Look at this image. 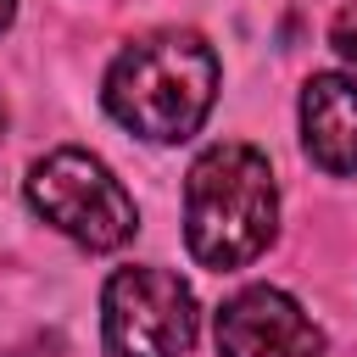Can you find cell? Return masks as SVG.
Segmentation results:
<instances>
[{"label":"cell","mask_w":357,"mask_h":357,"mask_svg":"<svg viewBox=\"0 0 357 357\" xmlns=\"http://www.w3.org/2000/svg\"><path fill=\"white\" fill-rule=\"evenodd\" d=\"M279 223V190L262 151L223 139L195 156L184 178V245L201 268L229 273L268 251Z\"/></svg>","instance_id":"obj_1"},{"label":"cell","mask_w":357,"mask_h":357,"mask_svg":"<svg viewBox=\"0 0 357 357\" xmlns=\"http://www.w3.org/2000/svg\"><path fill=\"white\" fill-rule=\"evenodd\" d=\"M218 100V56L201 33H145L106 73V112L139 139H190Z\"/></svg>","instance_id":"obj_2"},{"label":"cell","mask_w":357,"mask_h":357,"mask_svg":"<svg viewBox=\"0 0 357 357\" xmlns=\"http://www.w3.org/2000/svg\"><path fill=\"white\" fill-rule=\"evenodd\" d=\"M28 206L50 229H61L67 240H78L84 251H117L139 229V212H134L128 190L89 151H50L45 162H33V173H28Z\"/></svg>","instance_id":"obj_3"},{"label":"cell","mask_w":357,"mask_h":357,"mask_svg":"<svg viewBox=\"0 0 357 357\" xmlns=\"http://www.w3.org/2000/svg\"><path fill=\"white\" fill-rule=\"evenodd\" d=\"M112 357H184L195 346V296L167 268H117L100 296Z\"/></svg>","instance_id":"obj_4"},{"label":"cell","mask_w":357,"mask_h":357,"mask_svg":"<svg viewBox=\"0 0 357 357\" xmlns=\"http://www.w3.org/2000/svg\"><path fill=\"white\" fill-rule=\"evenodd\" d=\"M218 357H324V329L273 284H251L218 307Z\"/></svg>","instance_id":"obj_5"},{"label":"cell","mask_w":357,"mask_h":357,"mask_svg":"<svg viewBox=\"0 0 357 357\" xmlns=\"http://www.w3.org/2000/svg\"><path fill=\"white\" fill-rule=\"evenodd\" d=\"M301 145L324 173H357V78H340V73L307 78Z\"/></svg>","instance_id":"obj_6"},{"label":"cell","mask_w":357,"mask_h":357,"mask_svg":"<svg viewBox=\"0 0 357 357\" xmlns=\"http://www.w3.org/2000/svg\"><path fill=\"white\" fill-rule=\"evenodd\" d=\"M329 45H335V50H340V56L357 67V0H351V6H346V11L329 22Z\"/></svg>","instance_id":"obj_7"},{"label":"cell","mask_w":357,"mask_h":357,"mask_svg":"<svg viewBox=\"0 0 357 357\" xmlns=\"http://www.w3.org/2000/svg\"><path fill=\"white\" fill-rule=\"evenodd\" d=\"M11 17H17V0H0V28H6Z\"/></svg>","instance_id":"obj_8"},{"label":"cell","mask_w":357,"mask_h":357,"mask_svg":"<svg viewBox=\"0 0 357 357\" xmlns=\"http://www.w3.org/2000/svg\"><path fill=\"white\" fill-rule=\"evenodd\" d=\"M0 134H6V95H0Z\"/></svg>","instance_id":"obj_9"}]
</instances>
